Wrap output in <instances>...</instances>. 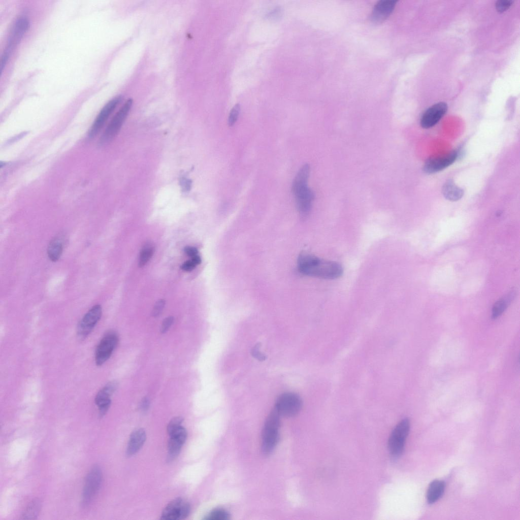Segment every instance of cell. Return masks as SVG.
Segmentation results:
<instances>
[{"instance_id": "cell-23", "label": "cell", "mask_w": 520, "mask_h": 520, "mask_svg": "<svg viewBox=\"0 0 520 520\" xmlns=\"http://www.w3.org/2000/svg\"><path fill=\"white\" fill-rule=\"evenodd\" d=\"M41 508L40 500L36 498L32 500L27 506L22 514L21 519H34L37 518Z\"/></svg>"}, {"instance_id": "cell-29", "label": "cell", "mask_w": 520, "mask_h": 520, "mask_svg": "<svg viewBox=\"0 0 520 520\" xmlns=\"http://www.w3.org/2000/svg\"><path fill=\"white\" fill-rule=\"evenodd\" d=\"M513 1L507 0L498 1L496 4L497 10L499 12H503L510 7Z\"/></svg>"}, {"instance_id": "cell-17", "label": "cell", "mask_w": 520, "mask_h": 520, "mask_svg": "<svg viewBox=\"0 0 520 520\" xmlns=\"http://www.w3.org/2000/svg\"><path fill=\"white\" fill-rule=\"evenodd\" d=\"M146 439V432L143 429L139 428L134 431L129 438L126 450V455L130 457L136 453L143 445Z\"/></svg>"}, {"instance_id": "cell-5", "label": "cell", "mask_w": 520, "mask_h": 520, "mask_svg": "<svg viewBox=\"0 0 520 520\" xmlns=\"http://www.w3.org/2000/svg\"><path fill=\"white\" fill-rule=\"evenodd\" d=\"M302 400L297 394L287 392L281 394L277 399L274 409L280 416L286 417L296 415L302 407Z\"/></svg>"}, {"instance_id": "cell-25", "label": "cell", "mask_w": 520, "mask_h": 520, "mask_svg": "<svg viewBox=\"0 0 520 520\" xmlns=\"http://www.w3.org/2000/svg\"><path fill=\"white\" fill-rule=\"evenodd\" d=\"M154 252V246L150 243L146 244L142 249L139 261V267H144L151 258Z\"/></svg>"}, {"instance_id": "cell-9", "label": "cell", "mask_w": 520, "mask_h": 520, "mask_svg": "<svg viewBox=\"0 0 520 520\" xmlns=\"http://www.w3.org/2000/svg\"><path fill=\"white\" fill-rule=\"evenodd\" d=\"M121 100V96H116L103 107L89 130L88 136L89 138L95 137L100 132Z\"/></svg>"}, {"instance_id": "cell-14", "label": "cell", "mask_w": 520, "mask_h": 520, "mask_svg": "<svg viewBox=\"0 0 520 520\" xmlns=\"http://www.w3.org/2000/svg\"><path fill=\"white\" fill-rule=\"evenodd\" d=\"M447 110V106L443 102L432 106L422 114L420 122L421 126L424 128L432 127L441 119Z\"/></svg>"}, {"instance_id": "cell-20", "label": "cell", "mask_w": 520, "mask_h": 520, "mask_svg": "<svg viewBox=\"0 0 520 520\" xmlns=\"http://www.w3.org/2000/svg\"><path fill=\"white\" fill-rule=\"evenodd\" d=\"M63 249V241L61 238L56 237L49 243L47 253L48 258L52 262L57 261L60 257Z\"/></svg>"}, {"instance_id": "cell-13", "label": "cell", "mask_w": 520, "mask_h": 520, "mask_svg": "<svg viewBox=\"0 0 520 520\" xmlns=\"http://www.w3.org/2000/svg\"><path fill=\"white\" fill-rule=\"evenodd\" d=\"M118 383L112 381L107 383L96 394L95 403L99 408V416L103 417L109 410L111 403V396L116 390Z\"/></svg>"}, {"instance_id": "cell-32", "label": "cell", "mask_w": 520, "mask_h": 520, "mask_svg": "<svg viewBox=\"0 0 520 520\" xmlns=\"http://www.w3.org/2000/svg\"><path fill=\"white\" fill-rule=\"evenodd\" d=\"M259 344L255 345L251 350V354L255 359L262 361L266 359V356L259 351Z\"/></svg>"}, {"instance_id": "cell-16", "label": "cell", "mask_w": 520, "mask_h": 520, "mask_svg": "<svg viewBox=\"0 0 520 520\" xmlns=\"http://www.w3.org/2000/svg\"><path fill=\"white\" fill-rule=\"evenodd\" d=\"M396 3L397 1L392 0L379 1L374 7L371 15L372 21L379 23L386 19L394 9Z\"/></svg>"}, {"instance_id": "cell-21", "label": "cell", "mask_w": 520, "mask_h": 520, "mask_svg": "<svg viewBox=\"0 0 520 520\" xmlns=\"http://www.w3.org/2000/svg\"><path fill=\"white\" fill-rule=\"evenodd\" d=\"M309 173V165L308 164H305L302 166L294 180L292 185V192L301 188L308 186L307 183Z\"/></svg>"}, {"instance_id": "cell-28", "label": "cell", "mask_w": 520, "mask_h": 520, "mask_svg": "<svg viewBox=\"0 0 520 520\" xmlns=\"http://www.w3.org/2000/svg\"><path fill=\"white\" fill-rule=\"evenodd\" d=\"M183 418L181 416H176L173 418L169 422L167 426V432L169 434L174 430L182 426Z\"/></svg>"}, {"instance_id": "cell-30", "label": "cell", "mask_w": 520, "mask_h": 520, "mask_svg": "<svg viewBox=\"0 0 520 520\" xmlns=\"http://www.w3.org/2000/svg\"><path fill=\"white\" fill-rule=\"evenodd\" d=\"M165 305V301L163 299L158 300L155 304L152 312V316H158L162 312Z\"/></svg>"}, {"instance_id": "cell-6", "label": "cell", "mask_w": 520, "mask_h": 520, "mask_svg": "<svg viewBox=\"0 0 520 520\" xmlns=\"http://www.w3.org/2000/svg\"><path fill=\"white\" fill-rule=\"evenodd\" d=\"M102 482V472L98 465L94 466L87 473L83 490L82 504L86 506L95 498Z\"/></svg>"}, {"instance_id": "cell-26", "label": "cell", "mask_w": 520, "mask_h": 520, "mask_svg": "<svg viewBox=\"0 0 520 520\" xmlns=\"http://www.w3.org/2000/svg\"><path fill=\"white\" fill-rule=\"evenodd\" d=\"M230 518L229 513L221 508L214 509L204 518L206 520H227Z\"/></svg>"}, {"instance_id": "cell-33", "label": "cell", "mask_w": 520, "mask_h": 520, "mask_svg": "<svg viewBox=\"0 0 520 520\" xmlns=\"http://www.w3.org/2000/svg\"><path fill=\"white\" fill-rule=\"evenodd\" d=\"M196 266L191 259L184 262L181 266V268L185 271H190L193 270Z\"/></svg>"}, {"instance_id": "cell-1", "label": "cell", "mask_w": 520, "mask_h": 520, "mask_svg": "<svg viewBox=\"0 0 520 520\" xmlns=\"http://www.w3.org/2000/svg\"><path fill=\"white\" fill-rule=\"evenodd\" d=\"M297 265L301 273L324 279H337L343 272L342 267L339 263L308 253H302L299 256Z\"/></svg>"}, {"instance_id": "cell-8", "label": "cell", "mask_w": 520, "mask_h": 520, "mask_svg": "<svg viewBox=\"0 0 520 520\" xmlns=\"http://www.w3.org/2000/svg\"><path fill=\"white\" fill-rule=\"evenodd\" d=\"M118 341L117 334L107 333L99 342L95 352V362L97 366H101L111 356Z\"/></svg>"}, {"instance_id": "cell-35", "label": "cell", "mask_w": 520, "mask_h": 520, "mask_svg": "<svg viewBox=\"0 0 520 520\" xmlns=\"http://www.w3.org/2000/svg\"><path fill=\"white\" fill-rule=\"evenodd\" d=\"M184 252L187 255L191 257L198 255V249L196 247L192 246L185 247L184 248Z\"/></svg>"}, {"instance_id": "cell-36", "label": "cell", "mask_w": 520, "mask_h": 520, "mask_svg": "<svg viewBox=\"0 0 520 520\" xmlns=\"http://www.w3.org/2000/svg\"><path fill=\"white\" fill-rule=\"evenodd\" d=\"M150 401L147 397L144 398L140 403V408L143 411H146L149 408Z\"/></svg>"}, {"instance_id": "cell-34", "label": "cell", "mask_w": 520, "mask_h": 520, "mask_svg": "<svg viewBox=\"0 0 520 520\" xmlns=\"http://www.w3.org/2000/svg\"><path fill=\"white\" fill-rule=\"evenodd\" d=\"M180 185L184 191H186L190 189L191 181L190 180L185 178H182L180 179Z\"/></svg>"}, {"instance_id": "cell-12", "label": "cell", "mask_w": 520, "mask_h": 520, "mask_svg": "<svg viewBox=\"0 0 520 520\" xmlns=\"http://www.w3.org/2000/svg\"><path fill=\"white\" fill-rule=\"evenodd\" d=\"M459 152L453 150L448 154L429 158L425 162L423 169L428 174L437 173L453 164L457 159Z\"/></svg>"}, {"instance_id": "cell-19", "label": "cell", "mask_w": 520, "mask_h": 520, "mask_svg": "<svg viewBox=\"0 0 520 520\" xmlns=\"http://www.w3.org/2000/svg\"><path fill=\"white\" fill-rule=\"evenodd\" d=\"M442 194L448 200L457 201L462 198L464 190L457 186L451 180H447L443 185Z\"/></svg>"}, {"instance_id": "cell-3", "label": "cell", "mask_w": 520, "mask_h": 520, "mask_svg": "<svg viewBox=\"0 0 520 520\" xmlns=\"http://www.w3.org/2000/svg\"><path fill=\"white\" fill-rule=\"evenodd\" d=\"M133 100H127L116 113L102 135L99 143L105 145L110 142L118 134L131 110Z\"/></svg>"}, {"instance_id": "cell-22", "label": "cell", "mask_w": 520, "mask_h": 520, "mask_svg": "<svg viewBox=\"0 0 520 520\" xmlns=\"http://www.w3.org/2000/svg\"><path fill=\"white\" fill-rule=\"evenodd\" d=\"M184 443V441L180 439L170 437L168 443L167 460L168 462L173 461L178 456Z\"/></svg>"}, {"instance_id": "cell-11", "label": "cell", "mask_w": 520, "mask_h": 520, "mask_svg": "<svg viewBox=\"0 0 520 520\" xmlns=\"http://www.w3.org/2000/svg\"><path fill=\"white\" fill-rule=\"evenodd\" d=\"M102 314L100 305L92 306L83 316L77 327V334L81 339L86 338L100 320Z\"/></svg>"}, {"instance_id": "cell-18", "label": "cell", "mask_w": 520, "mask_h": 520, "mask_svg": "<svg viewBox=\"0 0 520 520\" xmlns=\"http://www.w3.org/2000/svg\"><path fill=\"white\" fill-rule=\"evenodd\" d=\"M445 487V483L440 480H434L432 481L427 492V500L429 504L437 501L443 495Z\"/></svg>"}, {"instance_id": "cell-7", "label": "cell", "mask_w": 520, "mask_h": 520, "mask_svg": "<svg viewBox=\"0 0 520 520\" xmlns=\"http://www.w3.org/2000/svg\"><path fill=\"white\" fill-rule=\"evenodd\" d=\"M29 21L25 16L19 17L12 27L8 41L7 47L3 54L2 61L7 62L12 51L21 41L29 27Z\"/></svg>"}, {"instance_id": "cell-10", "label": "cell", "mask_w": 520, "mask_h": 520, "mask_svg": "<svg viewBox=\"0 0 520 520\" xmlns=\"http://www.w3.org/2000/svg\"><path fill=\"white\" fill-rule=\"evenodd\" d=\"M190 510L187 501L181 498L171 501L164 509L161 518L165 520H180L185 518Z\"/></svg>"}, {"instance_id": "cell-24", "label": "cell", "mask_w": 520, "mask_h": 520, "mask_svg": "<svg viewBox=\"0 0 520 520\" xmlns=\"http://www.w3.org/2000/svg\"><path fill=\"white\" fill-rule=\"evenodd\" d=\"M512 294H509L507 296L498 301L494 305L492 309V317L496 318L501 315L506 309L509 302L512 297Z\"/></svg>"}, {"instance_id": "cell-31", "label": "cell", "mask_w": 520, "mask_h": 520, "mask_svg": "<svg viewBox=\"0 0 520 520\" xmlns=\"http://www.w3.org/2000/svg\"><path fill=\"white\" fill-rule=\"evenodd\" d=\"M173 316H168L165 318L162 322L160 331L162 333H165L170 329L174 322Z\"/></svg>"}, {"instance_id": "cell-2", "label": "cell", "mask_w": 520, "mask_h": 520, "mask_svg": "<svg viewBox=\"0 0 520 520\" xmlns=\"http://www.w3.org/2000/svg\"><path fill=\"white\" fill-rule=\"evenodd\" d=\"M280 415L274 408L268 415L262 433V449L265 454L270 453L279 440Z\"/></svg>"}, {"instance_id": "cell-27", "label": "cell", "mask_w": 520, "mask_h": 520, "mask_svg": "<svg viewBox=\"0 0 520 520\" xmlns=\"http://www.w3.org/2000/svg\"><path fill=\"white\" fill-rule=\"evenodd\" d=\"M240 111V105L239 104H236L231 109L228 118L229 126H232L235 123L238 118Z\"/></svg>"}, {"instance_id": "cell-15", "label": "cell", "mask_w": 520, "mask_h": 520, "mask_svg": "<svg viewBox=\"0 0 520 520\" xmlns=\"http://www.w3.org/2000/svg\"><path fill=\"white\" fill-rule=\"evenodd\" d=\"M296 198L297 209L301 215L305 216L309 213L314 198L313 191L308 186L293 192Z\"/></svg>"}, {"instance_id": "cell-37", "label": "cell", "mask_w": 520, "mask_h": 520, "mask_svg": "<svg viewBox=\"0 0 520 520\" xmlns=\"http://www.w3.org/2000/svg\"><path fill=\"white\" fill-rule=\"evenodd\" d=\"M191 260L197 266L201 263V258L198 255L192 257Z\"/></svg>"}, {"instance_id": "cell-4", "label": "cell", "mask_w": 520, "mask_h": 520, "mask_svg": "<svg viewBox=\"0 0 520 520\" xmlns=\"http://www.w3.org/2000/svg\"><path fill=\"white\" fill-rule=\"evenodd\" d=\"M409 430L410 421L404 418L393 430L388 441V449L393 458H398L402 453Z\"/></svg>"}]
</instances>
